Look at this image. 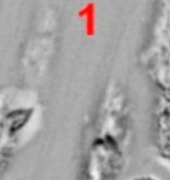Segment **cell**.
<instances>
[]
</instances>
